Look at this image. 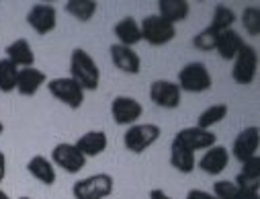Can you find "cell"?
I'll use <instances>...</instances> for the list:
<instances>
[{"label":"cell","instance_id":"6da1fadb","mask_svg":"<svg viewBox=\"0 0 260 199\" xmlns=\"http://www.w3.org/2000/svg\"><path fill=\"white\" fill-rule=\"evenodd\" d=\"M70 78L76 80L82 91H96L101 84V70L94 62V58L82 49V47H74L70 53Z\"/></svg>","mask_w":260,"mask_h":199},{"label":"cell","instance_id":"7a4b0ae2","mask_svg":"<svg viewBox=\"0 0 260 199\" xmlns=\"http://www.w3.org/2000/svg\"><path fill=\"white\" fill-rule=\"evenodd\" d=\"M176 84L180 93L199 95V93H207L213 87V76L203 62H188L180 68Z\"/></svg>","mask_w":260,"mask_h":199},{"label":"cell","instance_id":"3957f363","mask_svg":"<svg viewBox=\"0 0 260 199\" xmlns=\"http://www.w3.org/2000/svg\"><path fill=\"white\" fill-rule=\"evenodd\" d=\"M160 136L162 129L156 123H134L123 134V146L134 154H144L150 146L158 142Z\"/></svg>","mask_w":260,"mask_h":199},{"label":"cell","instance_id":"277c9868","mask_svg":"<svg viewBox=\"0 0 260 199\" xmlns=\"http://www.w3.org/2000/svg\"><path fill=\"white\" fill-rule=\"evenodd\" d=\"M115 191V181L107 173L90 175L74 183L72 195L74 199H107Z\"/></svg>","mask_w":260,"mask_h":199},{"label":"cell","instance_id":"5b68a950","mask_svg":"<svg viewBox=\"0 0 260 199\" xmlns=\"http://www.w3.org/2000/svg\"><path fill=\"white\" fill-rule=\"evenodd\" d=\"M258 72V51L250 43H246L240 53L234 58L232 66V80L240 87H250Z\"/></svg>","mask_w":260,"mask_h":199},{"label":"cell","instance_id":"8992f818","mask_svg":"<svg viewBox=\"0 0 260 199\" xmlns=\"http://www.w3.org/2000/svg\"><path fill=\"white\" fill-rule=\"evenodd\" d=\"M47 91L51 97H55L59 103H63L70 109H80L84 105V91L82 87L72 80L70 76H57L47 82Z\"/></svg>","mask_w":260,"mask_h":199},{"label":"cell","instance_id":"52a82bcc","mask_svg":"<svg viewBox=\"0 0 260 199\" xmlns=\"http://www.w3.org/2000/svg\"><path fill=\"white\" fill-rule=\"evenodd\" d=\"M140 29H142V41L154 47H162L176 37V27L164 21L160 15H148L140 23Z\"/></svg>","mask_w":260,"mask_h":199},{"label":"cell","instance_id":"ba28073f","mask_svg":"<svg viewBox=\"0 0 260 199\" xmlns=\"http://www.w3.org/2000/svg\"><path fill=\"white\" fill-rule=\"evenodd\" d=\"M172 142H176V144L184 146L186 150L197 154L201 150L205 152L207 148L215 146L217 144V136L213 134L211 129H201L197 125H190V127H182L180 131H176V136H174Z\"/></svg>","mask_w":260,"mask_h":199},{"label":"cell","instance_id":"9c48e42d","mask_svg":"<svg viewBox=\"0 0 260 199\" xmlns=\"http://www.w3.org/2000/svg\"><path fill=\"white\" fill-rule=\"evenodd\" d=\"M51 162L53 166H59L61 170H66L68 175H76L86 166L84 154L70 142H59L51 150Z\"/></svg>","mask_w":260,"mask_h":199},{"label":"cell","instance_id":"30bf717a","mask_svg":"<svg viewBox=\"0 0 260 199\" xmlns=\"http://www.w3.org/2000/svg\"><path fill=\"white\" fill-rule=\"evenodd\" d=\"M144 115V107L138 99L127 97V95H119L111 101V117L117 125H134L138 123V119Z\"/></svg>","mask_w":260,"mask_h":199},{"label":"cell","instance_id":"8fae6325","mask_svg":"<svg viewBox=\"0 0 260 199\" xmlns=\"http://www.w3.org/2000/svg\"><path fill=\"white\" fill-rule=\"evenodd\" d=\"M150 101L160 109H178L182 101V93L176 82L158 78L150 84Z\"/></svg>","mask_w":260,"mask_h":199},{"label":"cell","instance_id":"7c38bea8","mask_svg":"<svg viewBox=\"0 0 260 199\" xmlns=\"http://www.w3.org/2000/svg\"><path fill=\"white\" fill-rule=\"evenodd\" d=\"M258 146H260V129H258V125H248V127H244L240 134L236 136V140L232 144V154L242 164L248 158L258 156L256 154Z\"/></svg>","mask_w":260,"mask_h":199},{"label":"cell","instance_id":"4fadbf2b","mask_svg":"<svg viewBox=\"0 0 260 199\" xmlns=\"http://www.w3.org/2000/svg\"><path fill=\"white\" fill-rule=\"evenodd\" d=\"M27 23L37 35H47L57 25V11L53 5H45V3L33 5L27 13Z\"/></svg>","mask_w":260,"mask_h":199},{"label":"cell","instance_id":"5bb4252c","mask_svg":"<svg viewBox=\"0 0 260 199\" xmlns=\"http://www.w3.org/2000/svg\"><path fill=\"white\" fill-rule=\"evenodd\" d=\"M109 55H111L113 66H115L117 70H121L123 74L138 76L142 72V60H140V55L136 53L134 47H125V45L113 43L109 47Z\"/></svg>","mask_w":260,"mask_h":199},{"label":"cell","instance_id":"9a60e30c","mask_svg":"<svg viewBox=\"0 0 260 199\" xmlns=\"http://www.w3.org/2000/svg\"><path fill=\"white\" fill-rule=\"evenodd\" d=\"M228 164H230V150L225 146H219V144L207 148L203 152V156L199 158V162H197V166L205 175H211V177L221 175L228 168Z\"/></svg>","mask_w":260,"mask_h":199},{"label":"cell","instance_id":"2e32d148","mask_svg":"<svg viewBox=\"0 0 260 199\" xmlns=\"http://www.w3.org/2000/svg\"><path fill=\"white\" fill-rule=\"evenodd\" d=\"M47 82V76L43 70L35 68V66H31V68H21L19 70V76H17V93L21 97H33L39 93V89Z\"/></svg>","mask_w":260,"mask_h":199},{"label":"cell","instance_id":"e0dca14e","mask_svg":"<svg viewBox=\"0 0 260 199\" xmlns=\"http://www.w3.org/2000/svg\"><path fill=\"white\" fill-rule=\"evenodd\" d=\"M74 146L84 154V158L88 160V158H94V156H99V154H103L105 150H107V146H109V138H107V134L103 129H90V131H86V134H82L76 142H74Z\"/></svg>","mask_w":260,"mask_h":199},{"label":"cell","instance_id":"ac0fdd59","mask_svg":"<svg viewBox=\"0 0 260 199\" xmlns=\"http://www.w3.org/2000/svg\"><path fill=\"white\" fill-rule=\"evenodd\" d=\"M113 33L117 37V43L125 45V47H136L142 41L140 23L134 17H123L121 21H117L115 27H113Z\"/></svg>","mask_w":260,"mask_h":199},{"label":"cell","instance_id":"d6986e66","mask_svg":"<svg viewBox=\"0 0 260 199\" xmlns=\"http://www.w3.org/2000/svg\"><path fill=\"white\" fill-rule=\"evenodd\" d=\"M5 53H7V60L13 62L19 70H21V68H31L33 62H35L33 47H31V43H29L27 39H23V37H19V39H15L13 43H9L7 49H5Z\"/></svg>","mask_w":260,"mask_h":199},{"label":"cell","instance_id":"ffe728a7","mask_svg":"<svg viewBox=\"0 0 260 199\" xmlns=\"http://www.w3.org/2000/svg\"><path fill=\"white\" fill-rule=\"evenodd\" d=\"M244 45H246L244 37H242L236 29H228V31H221V33H219L215 51L219 53L221 60H225V62H234V58L240 53V49H242Z\"/></svg>","mask_w":260,"mask_h":199},{"label":"cell","instance_id":"44dd1931","mask_svg":"<svg viewBox=\"0 0 260 199\" xmlns=\"http://www.w3.org/2000/svg\"><path fill=\"white\" fill-rule=\"evenodd\" d=\"M190 13V5L186 0H160L158 3V13L164 21L176 27V23H184Z\"/></svg>","mask_w":260,"mask_h":199},{"label":"cell","instance_id":"7402d4cb","mask_svg":"<svg viewBox=\"0 0 260 199\" xmlns=\"http://www.w3.org/2000/svg\"><path fill=\"white\" fill-rule=\"evenodd\" d=\"M27 170H29V175L35 179V181H39V183H43V185H53L55 183V166H53V162L49 160V158H45V156H41V154H37V156H33L29 162H27Z\"/></svg>","mask_w":260,"mask_h":199},{"label":"cell","instance_id":"603a6c76","mask_svg":"<svg viewBox=\"0 0 260 199\" xmlns=\"http://www.w3.org/2000/svg\"><path fill=\"white\" fill-rule=\"evenodd\" d=\"M170 164L182 173V175H190L194 168H197V154L186 150L184 146L172 142L170 144Z\"/></svg>","mask_w":260,"mask_h":199},{"label":"cell","instance_id":"cb8c5ba5","mask_svg":"<svg viewBox=\"0 0 260 199\" xmlns=\"http://www.w3.org/2000/svg\"><path fill=\"white\" fill-rule=\"evenodd\" d=\"M63 11L80 23H88L99 11V3L96 0H68L63 5Z\"/></svg>","mask_w":260,"mask_h":199},{"label":"cell","instance_id":"d4e9b609","mask_svg":"<svg viewBox=\"0 0 260 199\" xmlns=\"http://www.w3.org/2000/svg\"><path fill=\"white\" fill-rule=\"evenodd\" d=\"M228 113H230V107L225 103H215V105H211V107H207L205 111L199 113L197 123L194 125L201 127V129H211V127L219 125L228 117Z\"/></svg>","mask_w":260,"mask_h":199},{"label":"cell","instance_id":"484cf974","mask_svg":"<svg viewBox=\"0 0 260 199\" xmlns=\"http://www.w3.org/2000/svg\"><path fill=\"white\" fill-rule=\"evenodd\" d=\"M19 68L9 62L7 58H0V93H13L17 89Z\"/></svg>","mask_w":260,"mask_h":199},{"label":"cell","instance_id":"4316f807","mask_svg":"<svg viewBox=\"0 0 260 199\" xmlns=\"http://www.w3.org/2000/svg\"><path fill=\"white\" fill-rule=\"evenodd\" d=\"M234 23H236V13L225 5H217L211 17V27L221 33L228 29H234Z\"/></svg>","mask_w":260,"mask_h":199},{"label":"cell","instance_id":"83f0119b","mask_svg":"<svg viewBox=\"0 0 260 199\" xmlns=\"http://www.w3.org/2000/svg\"><path fill=\"white\" fill-rule=\"evenodd\" d=\"M217 39H219V31L209 25L192 37V47L201 49V51H213L215 45H217Z\"/></svg>","mask_w":260,"mask_h":199},{"label":"cell","instance_id":"f1b7e54d","mask_svg":"<svg viewBox=\"0 0 260 199\" xmlns=\"http://www.w3.org/2000/svg\"><path fill=\"white\" fill-rule=\"evenodd\" d=\"M242 27L246 29V33L250 37H258L260 35V9L258 7H246L240 15Z\"/></svg>","mask_w":260,"mask_h":199},{"label":"cell","instance_id":"f546056e","mask_svg":"<svg viewBox=\"0 0 260 199\" xmlns=\"http://www.w3.org/2000/svg\"><path fill=\"white\" fill-rule=\"evenodd\" d=\"M238 193V185L234 181H228V179H221V181H215L213 185V197L215 199H234Z\"/></svg>","mask_w":260,"mask_h":199},{"label":"cell","instance_id":"4dcf8cb0","mask_svg":"<svg viewBox=\"0 0 260 199\" xmlns=\"http://www.w3.org/2000/svg\"><path fill=\"white\" fill-rule=\"evenodd\" d=\"M240 175L242 177H248V179H258L260 181V156H252L246 162H242Z\"/></svg>","mask_w":260,"mask_h":199},{"label":"cell","instance_id":"1f68e13d","mask_svg":"<svg viewBox=\"0 0 260 199\" xmlns=\"http://www.w3.org/2000/svg\"><path fill=\"white\" fill-rule=\"evenodd\" d=\"M184 199H215V197L209 191H203V189H190Z\"/></svg>","mask_w":260,"mask_h":199},{"label":"cell","instance_id":"d6a6232c","mask_svg":"<svg viewBox=\"0 0 260 199\" xmlns=\"http://www.w3.org/2000/svg\"><path fill=\"white\" fill-rule=\"evenodd\" d=\"M234 199H260L258 191H248V189H238Z\"/></svg>","mask_w":260,"mask_h":199},{"label":"cell","instance_id":"836d02e7","mask_svg":"<svg viewBox=\"0 0 260 199\" xmlns=\"http://www.w3.org/2000/svg\"><path fill=\"white\" fill-rule=\"evenodd\" d=\"M5 179H7V156L5 152H0V185H3Z\"/></svg>","mask_w":260,"mask_h":199},{"label":"cell","instance_id":"e575fe53","mask_svg":"<svg viewBox=\"0 0 260 199\" xmlns=\"http://www.w3.org/2000/svg\"><path fill=\"white\" fill-rule=\"evenodd\" d=\"M150 199H174V197H170L166 191H162V189H152L150 191Z\"/></svg>","mask_w":260,"mask_h":199},{"label":"cell","instance_id":"d590c367","mask_svg":"<svg viewBox=\"0 0 260 199\" xmlns=\"http://www.w3.org/2000/svg\"><path fill=\"white\" fill-rule=\"evenodd\" d=\"M0 199H11V195H9L7 191H3V189H0Z\"/></svg>","mask_w":260,"mask_h":199},{"label":"cell","instance_id":"8d00e7d4","mask_svg":"<svg viewBox=\"0 0 260 199\" xmlns=\"http://www.w3.org/2000/svg\"><path fill=\"white\" fill-rule=\"evenodd\" d=\"M3 131H5V125H3V121H0V134H3Z\"/></svg>","mask_w":260,"mask_h":199},{"label":"cell","instance_id":"74e56055","mask_svg":"<svg viewBox=\"0 0 260 199\" xmlns=\"http://www.w3.org/2000/svg\"><path fill=\"white\" fill-rule=\"evenodd\" d=\"M19 199H31V197H27V195H23V197H19Z\"/></svg>","mask_w":260,"mask_h":199}]
</instances>
